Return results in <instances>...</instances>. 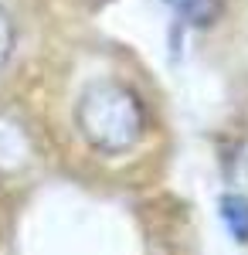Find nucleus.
I'll return each instance as SVG.
<instances>
[{
  "label": "nucleus",
  "mask_w": 248,
  "mask_h": 255,
  "mask_svg": "<svg viewBox=\"0 0 248 255\" xmlns=\"http://www.w3.org/2000/svg\"><path fill=\"white\" fill-rule=\"evenodd\" d=\"M238 174H242V177L248 180V146L242 150V160H238Z\"/></svg>",
  "instance_id": "nucleus-5"
},
{
  "label": "nucleus",
  "mask_w": 248,
  "mask_h": 255,
  "mask_svg": "<svg viewBox=\"0 0 248 255\" xmlns=\"http://www.w3.org/2000/svg\"><path fill=\"white\" fill-rule=\"evenodd\" d=\"M10 44H14V27H10L7 14L0 10V65L7 61V55H10Z\"/></svg>",
  "instance_id": "nucleus-4"
},
{
  "label": "nucleus",
  "mask_w": 248,
  "mask_h": 255,
  "mask_svg": "<svg viewBox=\"0 0 248 255\" xmlns=\"http://www.w3.org/2000/svg\"><path fill=\"white\" fill-rule=\"evenodd\" d=\"M167 3H170L180 17H187L191 24H197V27L211 24L214 14H218V0H167Z\"/></svg>",
  "instance_id": "nucleus-3"
},
{
  "label": "nucleus",
  "mask_w": 248,
  "mask_h": 255,
  "mask_svg": "<svg viewBox=\"0 0 248 255\" xmlns=\"http://www.w3.org/2000/svg\"><path fill=\"white\" fill-rule=\"evenodd\" d=\"M78 133L99 153H123L129 150L143 129V113L136 96L119 82H92L78 99Z\"/></svg>",
  "instance_id": "nucleus-1"
},
{
  "label": "nucleus",
  "mask_w": 248,
  "mask_h": 255,
  "mask_svg": "<svg viewBox=\"0 0 248 255\" xmlns=\"http://www.w3.org/2000/svg\"><path fill=\"white\" fill-rule=\"evenodd\" d=\"M221 218L231 228L238 242H248V197L242 194H225L221 197Z\"/></svg>",
  "instance_id": "nucleus-2"
}]
</instances>
